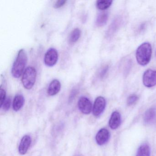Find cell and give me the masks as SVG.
I'll list each match as a JSON object with an SVG mask.
<instances>
[{"label":"cell","instance_id":"6da1fadb","mask_svg":"<svg viewBox=\"0 0 156 156\" xmlns=\"http://www.w3.org/2000/svg\"><path fill=\"white\" fill-rule=\"evenodd\" d=\"M27 55L23 49H21L17 55L12 68V75L14 78L20 77L23 73L27 62Z\"/></svg>","mask_w":156,"mask_h":156},{"label":"cell","instance_id":"7a4b0ae2","mask_svg":"<svg viewBox=\"0 0 156 156\" xmlns=\"http://www.w3.org/2000/svg\"><path fill=\"white\" fill-rule=\"evenodd\" d=\"M152 48L150 44L146 42L140 44L136 51V59L139 64L144 66L149 63L151 58Z\"/></svg>","mask_w":156,"mask_h":156},{"label":"cell","instance_id":"3957f363","mask_svg":"<svg viewBox=\"0 0 156 156\" xmlns=\"http://www.w3.org/2000/svg\"><path fill=\"white\" fill-rule=\"evenodd\" d=\"M36 70L34 67L29 66L25 69L22 78V83L24 88L30 90L33 87L36 82Z\"/></svg>","mask_w":156,"mask_h":156},{"label":"cell","instance_id":"277c9868","mask_svg":"<svg viewBox=\"0 0 156 156\" xmlns=\"http://www.w3.org/2000/svg\"><path fill=\"white\" fill-rule=\"evenodd\" d=\"M125 22V18L122 15L117 16L113 20L110 25H109L106 34V36L108 39L112 38L117 32L122 27Z\"/></svg>","mask_w":156,"mask_h":156},{"label":"cell","instance_id":"5b68a950","mask_svg":"<svg viewBox=\"0 0 156 156\" xmlns=\"http://www.w3.org/2000/svg\"><path fill=\"white\" fill-rule=\"evenodd\" d=\"M58 60V52L54 48H50L45 54L44 62L46 66L49 67L53 66L56 64Z\"/></svg>","mask_w":156,"mask_h":156},{"label":"cell","instance_id":"8992f818","mask_svg":"<svg viewBox=\"0 0 156 156\" xmlns=\"http://www.w3.org/2000/svg\"><path fill=\"white\" fill-rule=\"evenodd\" d=\"M143 83L146 87H151L156 85V71L147 70L143 74Z\"/></svg>","mask_w":156,"mask_h":156},{"label":"cell","instance_id":"52a82bcc","mask_svg":"<svg viewBox=\"0 0 156 156\" xmlns=\"http://www.w3.org/2000/svg\"><path fill=\"white\" fill-rule=\"evenodd\" d=\"M106 100L104 97L99 96L96 98L93 108V115L96 117L100 116L105 108Z\"/></svg>","mask_w":156,"mask_h":156},{"label":"cell","instance_id":"ba28073f","mask_svg":"<svg viewBox=\"0 0 156 156\" xmlns=\"http://www.w3.org/2000/svg\"><path fill=\"white\" fill-rule=\"evenodd\" d=\"M78 107L80 111L85 115L90 114L93 108L91 101L87 98L84 96L79 98L78 102Z\"/></svg>","mask_w":156,"mask_h":156},{"label":"cell","instance_id":"9c48e42d","mask_svg":"<svg viewBox=\"0 0 156 156\" xmlns=\"http://www.w3.org/2000/svg\"><path fill=\"white\" fill-rule=\"evenodd\" d=\"M110 133L107 129L102 128L98 132L96 136V141L98 145L102 146L106 143L110 138Z\"/></svg>","mask_w":156,"mask_h":156},{"label":"cell","instance_id":"30bf717a","mask_svg":"<svg viewBox=\"0 0 156 156\" xmlns=\"http://www.w3.org/2000/svg\"><path fill=\"white\" fill-rule=\"evenodd\" d=\"M31 142V138L29 135H25L23 137L19 147V151L20 154L24 155L27 153Z\"/></svg>","mask_w":156,"mask_h":156},{"label":"cell","instance_id":"8fae6325","mask_svg":"<svg viewBox=\"0 0 156 156\" xmlns=\"http://www.w3.org/2000/svg\"><path fill=\"white\" fill-rule=\"evenodd\" d=\"M121 115L117 111L112 113L109 121V126L112 129H117L121 124Z\"/></svg>","mask_w":156,"mask_h":156},{"label":"cell","instance_id":"7c38bea8","mask_svg":"<svg viewBox=\"0 0 156 156\" xmlns=\"http://www.w3.org/2000/svg\"><path fill=\"white\" fill-rule=\"evenodd\" d=\"M61 88V84L57 79L52 80L48 87L47 93L50 96H54L57 94Z\"/></svg>","mask_w":156,"mask_h":156},{"label":"cell","instance_id":"4fadbf2b","mask_svg":"<svg viewBox=\"0 0 156 156\" xmlns=\"http://www.w3.org/2000/svg\"><path fill=\"white\" fill-rule=\"evenodd\" d=\"M25 102L24 97L23 95L19 94L16 95L13 99L12 108L15 111L20 110L23 106Z\"/></svg>","mask_w":156,"mask_h":156},{"label":"cell","instance_id":"5bb4252c","mask_svg":"<svg viewBox=\"0 0 156 156\" xmlns=\"http://www.w3.org/2000/svg\"><path fill=\"white\" fill-rule=\"evenodd\" d=\"M108 12H102L98 15L96 20L95 24L97 27H100L105 25L108 20Z\"/></svg>","mask_w":156,"mask_h":156},{"label":"cell","instance_id":"9a60e30c","mask_svg":"<svg viewBox=\"0 0 156 156\" xmlns=\"http://www.w3.org/2000/svg\"><path fill=\"white\" fill-rule=\"evenodd\" d=\"M81 31L78 28L74 29L69 35L68 41L69 43L74 44L77 41L80 36H81Z\"/></svg>","mask_w":156,"mask_h":156},{"label":"cell","instance_id":"2e32d148","mask_svg":"<svg viewBox=\"0 0 156 156\" xmlns=\"http://www.w3.org/2000/svg\"><path fill=\"white\" fill-rule=\"evenodd\" d=\"M156 116V110L154 108H150L148 109L144 117V122L146 124H148L153 121Z\"/></svg>","mask_w":156,"mask_h":156},{"label":"cell","instance_id":"e0dca14e","mask_svg":"<svg viewBox=\"0 0 156 156\" xmlns=\"http://www.w3.org/2000/svg\"><path fill=\"white\" fill-rule=\"evenodd\" d=\"M113 1L111 0H98L96 2V6L100 10L107 9L112 5Z\"/></svg>","mask_w":156,"mask_h":156},{"label":"cell","instance_id":"ac0fdd59","mask_svg":"<svg viewBox=\"0 0 156 156\" xmlns=\"http://www.w3.org/2000/svg\"><path fill=\"white\" fill-rule=\"evenodd\" d=\"M149 146L147 144H142L139 147L136 156H150Z\"/></svg>","mask_w":156,"mask_h":156},{"label":"cell","instance_id":"d6986e66","mask_svg":"<svg viewBox=\"0 0 156 156\" xmlns=\"http://www.w3.org/2000/svg\"><path fill=\"white\" fill-rule=\"evenodd\" d=\"M123 65V71L124 75L127 76L132 66V61L131 59H128L124 62Z\"/></svg>","mask_w":156,"mask_h":156},{"label":"cell","instance_id":"ffe728a7","mask_svg":"<svg viewBox=\"0 0 156 156\" xmlns=\"http://www.w3.org/2000/svg\"><path fill=\"white\" fill-rule=\"evenodd\" d=\"M109 69L108 65H105L102 67L98 72V76L100 79H103L106 75Z\"/></svg>","mask_w":156,"mask_h":156},{"label":"cell","instance_id":"44dd1931","mask_svg":"<svg viewBox=\"0 0 156 156\" xmlns=\"http://www.w3.org/2000/svg\"><path fill=\"white\" fill-rule=\"evenodd\" d=\"M138 99V97L136 95L133 94L129 96L127 100V104L128 106L134 105Z\"/></svg>","mask_w":156,"mask_h":156},{"label":"cell","instance_id":"7402d4cb","mask_svg":"<svg viewBox=\"0 0 156 156\" xmlns=\"http://www.w3.org/2000/svg\"><path fill=\"white\" fill-rule=\"evenodd\" d=\"M6 99V92L4 89L1 87L0 89V107H1L3 105L5 100Z\"/></svg>","mask_w":156,"mask_h":156},{"label":"cell","instance_id":"603a6c76","mask_svg":"<svg viewBox=\"0 0 156 156\" xmlns=\"http://www.w3.org/2000/svg\"><path fill=\"white\" fill-rule=\"evenodd\" d=\"M11 104V101L10 98V97H8V98H6V100H5L1 108H3V110L7 111L9 109Z\"/></svg>","mask_w":156,"mask_h":156},{"label":"cell","instance_id":"cb8c5ba5","mask_svg":"<svg viewBox=\"0 0 156 156\" xmlns=\"http://www.w3.org/2000/svg\"><path fill=\"white\" fill-rule=\"evenodd\" d=\"M66 2L67 1L66 0H59V1L58 0L55 3L54 5V8L55 9H59V8H61L66 4Z\"/></svg>","mask_w":156,"mask_h":156},{"label":"cell","instance_id":"d4e9b609","mask_svg":"<svg viewBox=\"0 0 156 156\" xmlns=\"http://www.w3.org/2000/svg\"><path fill=\"white\" fill-rule=\"evenodd\" d=\"M77 93V89L76 88H74L71 91L70 94V96H69V101H72L74 98L75 97Z\"/></svg>","mask_w":156,"mask_h":156},{"label":"cell","instance_id":"484cf974","mask_svg":"<svg viewBox=\"0 0 156 156\" xmlns=\"http://www.w3.org/2000/svg\"><path fill=\"white\" fill-rule=\"evenodd\" d=\"M145 27H146V24H145V23L141 24L140 27L139 29V30L140 31H141L143 30L144 29H145Z\"/></svg>","mask_w":156,"mask_h":156},{"label":"cell","instance_id":"4316f807","mask_svg":"<svg viewBox=\"0 0 156 156\" xmlns=\"http://www.w3.org/2000/svg\"></svg>","mask_w":156,"mask_h":156}]
</instances>
